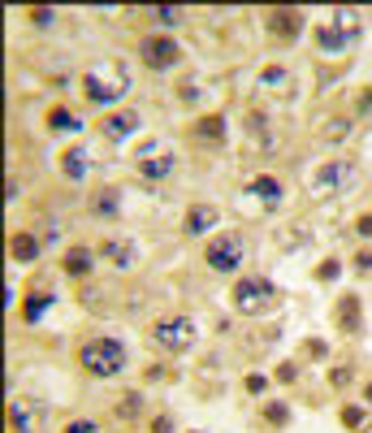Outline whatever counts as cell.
I'll return each instance as SVG.
<instances>
[{
	"mask_svg": "<svg viewBox=\"0 0 372 433\" xmlns=\"http://www.w3.org/2000/svg\"><path fill=\"white\" fill-rule=\"evenodd\" d=\"M242 260H247V239L238 230H221L204 247V269L216 273V277H234L242 269Z\"/></svg>",
	"mask_w": 372,
	"mask_h": 433,
	"instance_id": "cell-3",
	"label": "cell"
},
{
	"mask_svg": "<svg viewBox=\"0 0 372 433\" xmlns=\"http://www.w3.org/2000/svg\"><path fill=\"white\" fill-rule=\"evenodd\" d=\"M195 338H200V325H195L191 317H165L152 325V342L169 355H178V351H191Z\"/></svg>",
	"mask_w": 372,
	"mask_h": 433,
	"instance_id": "cell-6",
	"label": "cell"
},
{
	"mask_svg": "<svg viewBox=\"0 0 372 433\" xmlns=\"http://www.w3.org/2000/svg\"><path fill=\"white\" fill-rule=\"evenodd\" d=\"M351 178H355V165L342 161V156H333V161H325V165L312 173V195H316V199H329V195H338L342 187H351Z\"/></svg>",
	"mask_w": 372,
	"mask_h": 433,
	"instance_id": "cell-7",
	"label": "cell"
},
{
	"mask_svg": "<svg viewBox=\"0 0 372 433\" xmlns=\"http://www.w3.org/2000/svg\"><path fill=\"white\" fill-rule=\"evenodd\" d=\"M135 256H139V247H135L130 239H117V234H113V239L100 243V260H109L113 269H130Z\"/></svg>",
	"mask_w": 372,
	"mask_h": 433,
	"instance_id": "cell-13",
	"label": "cell"
},
{
	"mask_svg": "<svg viewBox=\"0 0 372 433\" xmlns=\"http://www.w3.org/2000/svg\"><path fill=\"white\" fill-rule=\"evenodd\" d=\"M182 44L178 39H169V35H143L139 39V65L143 69H152V74H169V69H178L182 65Z\"/></svg>",
	"mask_w": 372,
	"mask_h": 433,
	"instance_id": "cell-5",
	"label": "cell"
},
{
	"mask_svg": "<svg viewBox=\"0 0 372 433\" xmlns=\"http://www.w3.org/2000/svg\"><path fill=\"white\" fill-rule=\"evenodd\" d=\"M333 325H338L342 338H359V334H364V299H359L355 291L338 295V303H333Z\"/></svg>",
	"mask_w": 372,
	"mask_h": 433,
	"instance_id": "cell-9",
	"label": "cell"
},
{
	"mask_svg": "<svg viewBox=\"0 0 372 433\" xmlns=\"http://www.w3.org/2000/svg\"><path fill=\"white\" fill-rule=\"evenodd\" d=\"M57 9H27V22L31 27H39V31H48V27H57Z\"/></svg>",
	"mask_w": 372,
	"mask_h": 433,
	"instance_id": "cell-29",
	"label": "cell"
},
{
	"mask_svg": "<svg viewBox=\"0 0 372 433\" xmlns=\"http://www.w3.org/2000/svg\"><path fill=\"white\" fill-rule=\"evenodd\" d=\"M308 351L316 355V360H325V355H329V347H325V342H320V338H312V342H308Z\"/></svg>",
	"mask_w": 372,
	"mask_h": 433,
	"instance_id": "cell-40",
	"label": "cell"
},
{
	"mask_svg": "<svg viewBox=\"0 0 372 433\" xmlns=\"http://www.w3.org/2000/svg\"><path fill=\"white\" fill-rule=\"evenodd\" d=\"M316 48H320L325 57H342L346 48H355V39H351V35H342L338 27H316Z\"/></svg>",
	"mask_w": 372,
	"mask_h": 433,
	"instance_id": "cell-18",
	"label": "cell"
},
{
	"mask_svg": "<svg viewBox=\"0 0 372 433\" xmlns=\"http://www.w3.org/2000/svg\"><path fill=\"white\" fill-rule=\"evenodd\" d=\"M247 195H252L256 204H264V208H277V204H282V182L273 173H260V178L247 182Z\"/></svg>",
	"mask_w": 372,
	"mask_h": 433,
	"instance_id": "cell-16",
	"label": "cell"
},
{
	"mask_svg": "<svg viewBox=\"0 0 372 433\" xmlns=\"http://www.w3.org/2000/svg\"><path fill=\"white\" fill-rule=\"evenodd\" d=\"M338 273H342V265H338V260H325V265L316 269V282H333Z\"/></svg>",
	"mask_w": 372,
	"mask_h": 433,
	"instance_id": "cell-36",
	"label": "cell"
},
{
	"mask_svg": "<svg viewBox=\"0 0 372 433\" xmlns=\"http://www.w3.org/2000/svg\"><path fill=\"white\" fill-rule=\"evenodd\" d=\"M355 234H359V239H372V213L355 217Z\"/></svg>",
	"mask_w": 372,
	"mask_h": 433,
	"instance_id": "cell-38",
	"label": "cell"
},
{
	"mask_svg": "<svg viewBox=\"0 0 372 433\" xmlns=\"http://www.w3.org/2000/svg\"><path fill=\"white\" fill-rule=\"evenodd\" d=\"M359 113H372V87H368V91L359 95Z\"/></svg>",
	"mask_w": 372,
	"mask_h": 433,
	"instance_id": "cell-42",
	"label": "cell"
},
{
	"mask_svg": "<svg viewBox=\"0 0 372 433\" xmlns=\"http://www.w3.org/2000/svg\"><path fill=\"white\" fill-rule=\"evenodd\" d=\"M342 425L351 429V433H359V429L368 425V412H364V407H355V403H346V407H342Z\"/></svg>",
	"mask_w": 372,
	"mask_h": 433,
	"instance_id": "cell-28",
	"label": "cell"
},
{
	"mask_svg": "<svg viewBox=\"0 0 372 433\" xmlns=\"http://www.w3.org/2000/svg\"><path fill=\"white\" fill-rule=\"evenodd\" d=\"M87 152L83 147H69V152H61V173L69 178V182H83V178H87Z\"/></svg>",
	"mask_w": 372,
	"mask_h": 433,
	"instance_id": "cell-22",
	"label": "cell"
},
{
	"mask_svg": "<svg viewBox=\"0 0 372 433\" xmlns=\"http://www.w3.org/2000/svg\"><path fill=\"white\" fill-rule=\"evenodd\" d=\"M152 433H173V416H156V420H152Z\"/></svg>",
	"mask_w": 372,
	"mask_h": 433,
	"instance_id": "cell-39",
	"label": "cell"
},
{
	"mask_svg": "<svg viewBox=\"0 0 372 433\" xmlns=\"http://www.w3.org/2000/svg\"><path fill=\"white\" fill-rule=\"evenodd\" d=\"M48 131H53V135H74V131H83V121H78L74 109L57 105V109H48Z\"/></svg>",
	"mask_w": 372,
	"mask_h": 433,
	"instance_id": "cell-21",
	"label": "cell"
},
{
	"mask_svg": "<svg viewBox=\"0 0 372 433\" xmlns=\"http://www.w3.org/2000/svg\"><path fill=\"white\" fill-rule=\"evenodd\" d=\"M346 135H351V117H333V121L325 126V139H329V143H342Z\"/></svg>",
	"mask_w": 372,
	"mask_h": 433,
	"instance_id": "cell-30",
	"label": "cell"
},
{
	"mask_svg": "<svg viewBox=\"0 0 372 433\" xmlns=\"http://www.w3.org/2000/svg\"><path fill=\"white\" fill-rule=\"evenodd\" d=\"M364 407H372V381L364 386Z\"/></svg>",
	"mask_w": 372,
	"mask_h": 433,
	"instance_id": "cell-43",
	"label": "cell"
},
{
	"mask_svg": "<svg viewBox=\"0 0 372 433\" xmlns=\"http://www.w3.org/2000/svg\"><path fill=\"white\" fill-rule=\"evenodd\" d=\"M221 221V213H216V204H191L186 208V221H182V230H186V239H200V234H212V225Z\"/></svg>",
	"mask_w": 372,
	"mask_h": 433,
	"instance_id": "cell-12",
	"label": "cell"
},
{
	"mask_svg": "<svg viewBox=\"0 0 372 433\" xmlns=\"http://www.w3.org/2000/svg\"><path fill=\"white\" fill-rule=\"evenodd\" d=\"M9 260H13V265H35V260H39V239L27 234V230H18V234L9 239Z\"/></svg>",
	"mask_w": 372,
	"mask_h": 433,
	"instance_id": "cell-19",
	"label": "cell"
},
{
	"mask_svg": "<svg viewBox=\"0 0 372 433\" xmlns=\"http://www.w3.org/2000/svg\"><path fill=\"white\" fill-rule=\"evenodd\" d=\"M260 87H268V91H286V87H290V69H282V65H264V69H260Z\"/></svg>",
	"mask_w": 372,
	"mask_h": 433,
	"instance_id": "cell-26",
	"label": "cell"
},
{
	"mask_svg": "<svg viewBox=\"0 0 372 433\" xmlns=\"http://www.w3.org/2000/svg\"><path fill=\"white\" fill-rule=\"evenodd\" d=\"M264 31L282 44H294L303 35V9H268L264 13Z\"/></svg>",
	"mask_w": 372,
	"mask_h": 433,
	"instance_id": "cell-10",
	"label": "cell"
},
{
	"mask_svg": "<svg viewBox=\"0 0 372 433\" xmlns=\"http://www.w3.org/2000/svg\"><path fill=\"white\" fill-rule=\"evenodd\" d=\"M95 256H100V251H91V247H69L65 260H61V273L65 277H87L95 269Z\"/></svg>",
	"mask_w": 372,
	"mask_h": 433,
	"instance_id": "cell-17",
	"label": "cell"
},
{
	"mask_svg": "<svg viewBox=\"0 0 372 433\" xmlns=\"http://www.w3.org/2000/svg\"><path fill=\"white\" fill-rule=\"evenodd\" d=\"M139 126H143V117H139L135 109H117V113H109V117L100 121V135L113 139V143H121V139H130Z\"/></svg>",
	"mask_w": 372,
	"mask_h": 433,
	"instance_id": "cell-11",
	"label": "cell"
},
{
	"mask_svg": "<svg viewBox=\"0 0 372 433\" xmlns=\"http://www.w3.org/2000/svg\"><path fill=\"white\" fill-rule=\"evenodd\" d=\"M61 433H104V429L95 425V420H69V425H65Z\"/></svg>",
	"mask_w": 372,
	"mask_h": 433,
	"instance_id": "cell-34",
	"label": "cell"
},
{
	"mask_svg": "<svg viewBox=\"0 0 372 433\" xmlns=\"http://www.w3.org/2000/svg\"><path fill=\"white\" fill-rule=\"evenodd\" d=\"M78 368L87 377H95V381H113V377H121V373L130 368V351H126L121 338H109V334L87 338L78 347Z\"/></svg>",
	"mask_w": 372,
	"mask_h": 433,
	"instance_id": "cell-1",
	"label": "cell"
},
{
	"mask_svg": "<svg viewBox=\"0 0 372 433\" xmlns=\"http://www.w3.org/2000/svg\"><path fill=\"white\" fill-rule=\"evenodd\" d=\"M242 386H247V394H264V390H268V377H264V373H252Z\"/></svg>",
	"mask_w": 372,
	"mask_h": 433,
	"instance_id": "cell-35",
	"label": "cell"
},
{
	"mask_svg": "<svg viewBox=\"0 0 372 433\" xmlns=\"http://www.w3.org/2000/svg\"><path fill=\"white\" fill-rule=\"evenodd\" d=\"M273 377H277L282 386H294V381H299V364H290V360H286V364H277V373H273Z\"/></svg>",
	"mask_w": 372,
	"mask_h": 433,
	"instance_id": "cell-33",
	"label": "cell"
},
{
	"mask_svg": "<svg viewBox=\"0 0 372 433\" xmlns=\"http://www.w3.org/2000/svg\"><path fill=\"white\" fill-rule=\"evenodd\" d=\"M152 22H156L160 35H165V27L173 31V27H182V22H186V9H178V5H160V9H152Z\"/></svg>",
	"mask_w": 372,
	"mask_h": 433,
	"instance_id": "cell-24",
	"label": "cell"
},
{
	"mask_svg": "<svg viewBox=\"0 0 372 433\" xmlns=\"http://www.w3.org/2000/svg\"><path fill=\"white\" fill-rule=\"evenodd\" d=\"M143 407H147V394H143V390H130V394H121V399H117L113 412H117V420H139V416H143Z\"/></svg>",
	"mask_w": 372,
	"mask_h": 433,
	"instance_id": "cell-23",
	"label": "cell"
},
{
	"mask_svg": "<svg viewBox=\"0 0 372 433\" xmlns=\"http://www.w3.org/2000/svg\"><path fill=\"white\" fill-rule=\"evenodd\" d=\"M351 381H355V368H351V364H338V368H329V386H333V390H346Z\"/></svg>",
	"mask_w": 372,
	"mask_h": 433,
	"instance_id": "cell-31",
	"label": "cell"
},
{
	"mask_svg": "<svg viewBox=\"0 0 372 433\" xmlns=\"http://www.w3.org/2000/svg\"><path fill=\"white\" fill-rule=\"evenodd\" d=\"M173 165H178V161H173V152H169V147L160 152L156 143H152V147H143L139 156H135V173L143 178L147 187H156V182H165V178L173 173Z\"/></svg>",
	"mask_w": 372,
	"mask_h": 433,
	"instance_id": "cell-8",
	"label": "cell"
},
{
	"mask_svg": "<svg viewBox=\"0 0 372 433\" xmlns=\"http://www.w3.org/2000/svg\"><path fill=\"white\" fill-rule=\"evenodd\" d=\"M87 208H91L95 221H117V217H121V191H117V187H100V191L91 195Z\"/></svg>",
	"mask_w": 372,
	"mask_h": 433,
	"instance_id": "cell-14",
	"label": "cell"
},
{
	"mask_svg": "<svg viewBox=\"0 0 372 433\" xmlns=\"http://www.w3.org/2000/svg\"><path fill=\"white\" fill-rule=\"evenodd\" d=\"M351 265H355V273H364V277H368V273H372V247H359L355 256H351Z\"/></svg>",
	"mask_w": 372,
	"mask_h": 433,
	"instance_id": "cell-32",
	"label": "cell"
},
{
	"mask_svg": "<svg viewBox=\"0 0 372 433\" xmlns=\"http://www.w3.org/2000/svg\"><path fill=\"white\" fill-rule=\"evenodd\" d=\"M191 139L195 143H208V147H221V143H226V117H221V113L200 117V121L191 126Z\"/></svg>",
	"mask_w": 372,
	"mask_h": 433,
	"instance_id": "cell-15",
	"label": "cell"
},
{
	"mask_svg": "<svg viewBox=\"0 0 372 433\" xmlns=\"http://www.w3.org/2000/svg\"><path fill=\"white\" fill-rule=\"evenodd\" d=\"M18 195H22V182H18V178H9V191H5V199H9V204H13V199H18Z\"/></svg>",
	"mask_w": 372,
	"mask_h": 433,
	"instance_id": "cell-41",
	"label": "cell"
},
{
	"mask_svg": "<svg viewBox=\"0 0 372 433\" xmlns=\"http://www.w3.org/2000/svg\"><path fill=\"white\" fill-rule=\"evenodd\" d=\"M126 91H130V69L121 65V61H100V65H91L83 74V95L91 100L95 109L117 105Z\"/></svg>",
	"mask_w": 372,
	"mask_h": 433,
	"instance_id": "cell-2",
	"label": "cell"
},
{
	"mask_svg": "<svg viewBox=\"0 0 372 433\" xmlns=\"http://www.w3.org/2000/svg\"><path fill=\"white\" fill-rule=\"evenodd\" d=\"M273 299H277V286H273L268 277H260V273L238 277L234 291H230L234 312H242V317H260V312H268V308H273Z\"/></svg>",
	"mask_w": 372,
	"mask_h": 433,
	"instance_id": "cell-4",
	"label": "cell"
},
{
	"mask_svg": "<svg viewBox=\"0 0 372 433\" xmlns=\"http://www.w3.org/2000/svg\"><path fill=\"white\" fill-rule=\"evenodd\" d=\"M200 95H204V87L195 83V79H191V83H182V100H186V105H195V100H200Z\"/></svg>",
	"mask_w": 372,
	"mask_h": 433,
	"instance_id": "cell-37",
	"label": "cell"
},
{
	"mask_svg": "<svg viewBox=\"0 0 372 433\" xmlns=\"http://www.w3.org/2000/svg\"><path fill=\"white\" fill-rule=\"evenodd\" d=\"M9 429H13V433H35V416L22 407V399L9 403Z\"/></svg>",
	"mask_w": 372,
	"mask_h": 433,
	"instance_id": "cell-25",
	"label": "cell"
},
{
	"mask_svg": "<svg viewBox=\"0 0 372 433\" xmlns=\"http://www.w3.org/2000/svg\"><path fill=\"white\" fill-rule=\"evenodd\" d=\"M57 303V295L53 291H35V295H27V303H22V321L27 325H39L43 317H48V308Z\"/></svg>",
	"mask_w": 372,
	"mask_h": 433,
	"instance_id": "cell-20",
	"label": "cell"
},
{
	"mask_svg": "<svg viewBox=\"0 0 372 433\" xmlns=\"http://www.w3.org/2000/svg\"><path fill=\"white\" fill-rule=\"evenodd\" d=\"M264 420H268L273 429H286V425H290V407H286L282 399H273V403L264 407Z\"/></svg>",
	"mask_w": 372,
	"mask_h": 433,
	"instance_id": "cell-27",
	"label": "cell"
}]
</instances>
